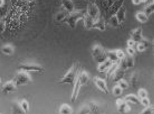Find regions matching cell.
<instances>
[{
  "instance_id": "cell-1",
  "label": "cell",
  "mask_w": 154,
  "mask_h": 114,
  "mask_svg": "<svg viewBox=\"0 0 154 114\" xmlns=\"http://www.w3.org/2000/svg\"><path fill=\"white\" fill-rule=\"evenodd\" d=\"M89 80V75L87 71H81L80 72L74 84V87L70 97L71 103H74L76 101L79 94L81 88L83 86L87 85Z\"/></svg>"
},
{
  "instance_id": "cell-2",
  "label": "cell",
  "mask_w": 154,
  "mask_h": 114,
  "mask_svg": "<svg viewBox=\"0 0 154 114\" xmlns=\"http://www.w3.org/2000/svg\"><path fill=\"white\" fill-rule=\"evenodd\" d=\"M80 69V64L79 62L73 63L67 72L60 79V84L63 85H73L78 75L81 72Z\"/></svg>"
},
{
  "instance_id": "cell-3",
  "label": "cell",
  "mask_w": 154,
  "mask_h": 114,
  "mask_svg": "<svg viewBox=\"0 0 154 114\" xmlns=\"http://www.w3.org/2000/svg\"><path fill=\"white\" fill-rule=\"evenodd\" d=\"M86 12V11L84 10H75L69 13L62 22L68 24L72 29H75L76 27L78 22L80 20H83Z\"/></svg>"
},
{
  "instance_id": "cell-4",
  "label": "cell",
  "mask_w": 154,
  "mask_h": 114,
  "mask_svg": "<svg viewBox=\"0 0 154 114\" xmlns=\"http://www.w3.org/2000/svg\"><path fill=\"white\" fill-rule=\"evenodd\" d=\"M91 55L95 61L99 64L104 62L108 59L107 51L101 45H94L91 49Z\"/></svg>"
},
{
  "instance_id": "cell-5",
  "label": "cell",
  "mask_w": 154,
  "mask_h": 114,
  "mask_svg": "<svg viewBox=\"0 0 154 114\" xmlns=\"http://www.w3.org/2000/svg\"><path fill=\"white\" fill-rule=\"evenodd\" d=\"M14 80L16 85L20 86L29 84L32 81V79L28 72L19 71Z\"/></svg>"
},
{
  "instance_id": "cell-6",
  "label": "cell",
  "mask_w": 154,
  "mask_h": 114,
  "mask_svg": "<svg viewBox=\"0 0 154 114\" xmlns=\"http://www.w3.org/2000/svg\"><path fill=\"white\" fill-rule=\"evenodd\" d=\"M86 14L94 20V22L103 15L98 6L95 2L89 3L88 4Z\"/></svg>"
},
{
  "instance_id": "cell-7",
  "label": "cell",
  "mask_w": 154,
  "mask_h": 114,
  "mask_svg": "<svg viewBox=\"0 0 154 114\" xmlns=\"http://www.w3.org/2000/svg\"><path fill=\"white\" fill-rule=\"evenodd\" d=\"M19 71H23L25 72H42L43 71V69L42 66L37 64H21L18 67Z\"/></svg>"
},
{
  "instance_id": "cell-8",
  "label": "cell",
  "mask_w": 154,
  "mask_h": 114,
  "mask_svg": "<svg viewBox=\"0 0 154 114\" xmlns=\"http://www.w3.org/2000/svg\"><path fill=\"white\" fill-rule=\"evenodd\" d=\"M134 57L126 56L124 58L119 61V66L125 71L128 69L132 68L134 66Z\"/></svg>"
},
{
  "instance_id": "cell-9",
  "label": "cell",
  "mask_w": 154,
  "mask_h": 114,
  "mask_svg": "<svg viewBox=\"0 0 154 114\" xmlns=\"http://www.w3.org/2000/svg\"><path fill=\"white\" fill-rule=\"evenodd\" d=\"M93 82L100 91L106 94H108L109 93V90L105 79L98 76H95L93 78Z\"/></svg>"
},
{
  "instance_id": "cell-10",
  "label": "cell",
  "mask_w": 154,
  "mask_h": 114,
  "mask_svg": "<svg viewBox=\"0 0 154 114\" xmlns=\"http://www.w3.org/2000/svg\"><path fill=\"white\" fill-rule=\"evenodd\" d=\"M130 39L134 40L136 44L147 39L143 35V30L141 27L136 28L132 31L130 33Z\"/></svg>"
},
{
  "instance_id": "cell-11",
  "label": "cell",
  "mask_w": 154,
  "mask_h": 114,
  "mask_svg": "<svg viewBox=\"0 0 154 114\" xmlns=\"http://www.w3.org/2000/svg\"><path fill=\"white\" fill-rule=\"evenodd\" d=\"M117 109L119 112L121 113H126L131 111V107L128 105L127 102L125 99L122 98H118L116 102Z\"/></svg>"
},
{
  "instance_id": "cell-12",
  "label": "cell",
  "mask_w": 154,
  "mask_h": 114,
  "mask_svg": "<svg viewBox=\"0 0 154 114\" xmlns=\"http://www.w3.org/2000/svg\"><path fill=\"white\" fill-rule=\"evenodd\" d=\"M125 71V70L119 66L118 63L117 66L113 70L109 77H111V79L114 83H117L119 80L124 79Z\"/></svg>"
},
{
  "instance_id": "cell-13",
  "label": "cell",
  "mask_w": 154,
  "mask_h": 114,
  "mask_svg": "<svg viewBox=\"0 0 154 114\" xmlns=\"http://www.w3.org/2000/svg\"><path fill=\"white\" fill-rule=\"evenodd\" d=\"M17 89V86L14 80H12L5 82L2 87L1 92L2 94H7L15 92Z\"/></svg>"
},
{
  "instance_id": "cell-14",
  "label": "cell",
  "mask_w": 154,
  "mask_h": 114,
  "mask_svg": "<svg viewBox=\"0 0 154 114\" xmlns=\"http://www.w3.org/2000/svg\"><path fill=\"white\" fill-rule=\"evenodd\" d=\"M126 9L125 5H123L116 13L114 16L116 18L119 24L120 25L125 22L126 19Z\"/></svg>"
},
{
  "instance_id": "cell-15",
  "label": "cell",
  "mask_w": 154,
  "mask_h": 114,
  "mask_svg": "<svg viewBox=\"0 0 154 114\" xmlns=\"http://www.w3.org/2000/svg\"><path fill=\"white\" fill-rule=\"evenodd\" d=\"M116 63V62H115ZM114 62L111 61L108 58L104 62L98 64L97 66V70L100 73H104L106 72L111 67Z\"/></svg>"
},
{
  "instance_id": "cell-16",
  "label": "cell",
  "mask_w": 154,
  "mask_h": 114,
  "mask_svg": "<svg viewBox=\"0 0 154 114\" xmlns=\"http://www.w3.org/2000/svg\"><path fill=\"white\" fill-rule=\"evenodd\" d=\"M106 20L103 15H101L94 22L93 29H98L100 31L105 30L106 28Z\"/></svg>"
},
{
  "instance_id": "cell-17",
  "label": "cell",
  "mask_w": 154,
  "mask_h": 114,
  "mask_svg": "<svg viewBox=\"0 0 154 114\" xmlns=\"http://www.w3.org/2000/svg\"><path fill=\"white\" fill-rule=\"evenodd\" d=\"M60 2L63 9L69 13L75 11V5L72 0H60Z\"/></svg>"
},
{
  "instance_id": "cell-18",
  "label": "cell",
  "mask_w": 154,
  "mask_h": 114,
  "mask_svg": "<svg viewBox=\"0 0 154 114\" xmlns=\"http://www.w3.org/2000/svg\"><path fill=\"white\" fill-rule=\"evenodd\" d=\"M124 99L127 103H130L134 104H141L140 98L138 96L133 94H129L126 96Z\"/></svg>"
},
{
  "instance_id": "cell-19",
  "label": "cell",
  "mask_w": 154,
  "mask_h": 114,
  "mask_svg": "<svg viewBox=\"0 0 154 114\" xmlns=\"http://www.w3.org/2000/svg\"><path fill=\"white\" fill-rule=\"evenodd\" d=\"M149 17L143 11L137 13L135 14V18L139 22L145 23L149 20Z\"/></svg>"
},
{
  "instance_id": "cell-20",
  "label": "cell",
  "mask_w": 154,
  "mask_h": 114,
  "mask_svg": "<svg viewBox=\"0 0 154 114\" xmlns=\"http://www.w3.org/2000/svg\"><path fill=\"white\" fill-rule=\"evenodd\" d=\"M83 23L85 28L88 29H93V25L94 23V20L92 18L90 17L88 14H85V16L83 19Z\"/></svg>"
},
{
  "instance_id": "cell-21",
  "label": "cell",
  "mask_w": 154,
  "mask_h": 114,
  "mask_svg": "<svg viewBox=\"0 0 154 114\" xmlns=\"http://www.w3.org/2000/svg\"><path fill=\"white\" fill-rule=\"evenodd\" d=\"M59 112L60 114H72L73 110L70 105L68 104L64 103L61 105Z\"/></svg>"
},
{
  "instance_id": "cell-22",
  "label": "cell",
  "mask_w": 154,
  "mask_h": 114,
  "mask_svg": "<svg viewBox=\"0 0 154 114\" xmlns=\"http://www.w3.org/2000/svg\"><path fill=\"white\" fill-rule=\"evenodd\" d=\"M149 42L148 40L137 43V50L139 52L145 51L149 47Z\"/></svg>"
},
{
  "instance_id": "cell-23",
  "label": "cell",
  "mask_w": 154,
  "mask_h": 114,
  "mask_svg": "<svg viewBox=\"0 0 154 114\" xmlns=\"http://www.w3.org/2000/svg\"><path fill=\"white\" fill-rule=\"evenodd\" d=\"M2 51L3 54L10 56L14 53V49L11 45H6L2 48Z\"/></svg>"
},
{
  "instance_id": "cell-24",
  "label": "cell",
  "mask_w": 154,
  "mask_h": 114,
  "mask_svg": "<svg viewBox=\"0 0 154 114\" xmlns=\"http://www.w3.org/2000/svg\"><path fill=\"white\" fill-rule=\"evenodd\" d=\"M143 11L148 15L150 16L154 13V2L153 1L152 3L147 5L143 10Z\"/></svg>"
},
{
  "instance_id": "cell-25",
  "label": "cell",
  "mask_w": 154,
  "mask_h": 114,
  "mask_svg": "<svg viewBox=\"0 0 154 114\" xmlns=\"http://www.w3.org/2000/svg\"><path fill=\"white\" fill-rule=\"evenodd\" d=\"M69 13L64 9V11H61L56 14V20L57 21H63Z\"/></svg>"
},
{
  "instance_id": "cell-26",
  "label": "cell",
  "mask_w": 154,
  "mask_h": 114,
  "mask_svg": "<svg viewBox=\"0 0 154 114\" xmlns=\"http://www.w3.org/2000/svg\"><path fill=\"white\" fill-rule=\"evenodd\" d=\"M108 58L109 59L113 61V62H118V59L117 57L116 52V50H115L108 51H107Z\"/></svg>"
},
{
  "instance_id": "cell-27",
  "label": "cell",
  "mask_w": 154,
  "mask_h": 114,
  "mask_svg": "<svg viewBox=\"0 0 154 114\" xmlns=\"http://www.w3.org/2000/svg\"><path fill=\"white\" fill-rule=\"evenodd\" d=\"M13 114H25L21 106L20 103H15L13 106Z\"/></svg>"
},
{
  "instance_id": "cell-28",
  "label": "cell",
  "mask_w": 154,
  "mask_h": 114,
  "mask_svg": "<svg viewBox=\"0 0 154 114\" xmlns=\"http://www.w3.org/2000/svg\"><path fill=\"white\" fill-rule=\"evenodd\" d=\"M88 104L90 109L91 114L97 112L99 110V106L97 103L94 101H91L88 103Z\"/></svg>"
},
{
  "instance_id": "cell-29",
  "label": "cell",
  "mask_w": 154,
  "mask_h": 114,
  "mask_svg": "<svg viewBox=\"0 0 154 114\" xmlns=\"http://www.w3.org/2000/svg\"><path fill=\"white\" fill-rule=\"evenodd\" d=\"M77 114H91V113L88 104H85L80 108Z\"/></svg>"
},
{
  "instance_id": "cell-30",
  "label": "cell",
  "mask_w": 154,
  "mask_h": 114,
  "mask_svg": "<svg viewBox=\"0 0 154 114\" xmlns=\"http://www.w3.org/2000/svg\"><path fill=\"white\" fill-rule=\"evenodd\" d=\"M154 105H150L149 106L146 107L138 114H154Z\"/></svg>"
},
{
  "instance_id": "cell-31",
  "label": "cell",
  "mask_w": 154,
  "mask_h": 114,
  "mask_svg": "<svg viewBox=\"0 0 154 114\" xmlns=\"http://www.w3.org/2000/svg\"><path fill=\"white\" fill-rule=\"evenodd\" d=\"M20 104L22 108L23 111L25 113H27L29 109V103L26 100H23L20 102Z\"/></svg>"
},
{
  "instance_id": "cell-32",
  "label": "cell",
  "mask_w": 154,
  "mask_h": 114,
  "mask_svg": "<svg viewBox=\"0 0 154 114\" xmlns=\"http://www.w3.org/2000/svg\"><path fill=\"white\" fill-rule=\"evenodd\" d=\"M123 90L118 85L115 86L112 89V93L115 96H119L123 93Z\"/></svg>"
},
{
  "instance_id": "cell-33",
  "label": "cell",
  "mask_w": 154,
  "mask_h": 114,
  "mask_svg": "<svg viewBox=\"0 0 154 114\" xmlns=\"http://www.w3.org/2000/svg\"><path fill=\"white\" fill-rule=\"evenodd\" d=\"M116 84L117 85H118L123 90L127 89L128 87H129V85H128V83L124 79L119 80Z\"/></svg>"
},
{
  "instance_id": "cell-34",
  "label": "cell",
  "mask_w": 154,
  "mask_h": 114,
  "mask_svg": "<svg viewBox=\"0 0 154 114\" xmlns=\"http://www.w3.org/2000/svg\"><path fill=\"white\" fill-rule=\"evenodd\" d=\"M137 82H138V79H137V74L134 73L130 78V84L133 87L135 88V87L137 85Z\"/></svg>"
},
{
  "instance_id": "cell-35",
  "label": "cell",
  "mask_w": 154,
  "mask_h": 114,
  "mask_svg": "<svg viewBox=\"0 0 154 114\" xmlns=\"http://www.w3.org/2000/svg\"><path fill=\"white\" fill-rule=\"evenodd\" d=\"M137 94H138V97L140 99L148 97V93H147V91L144 88L139 89L137 92Z\"/></svg>"
},
{
  "instance_id": "cell-36",
  "label": "cell",
  "mask_w": 154,
  "mask_h": 114,
  "mask_svg": "<svg viewBox=\"0 0 154 114\" xmlns=\"http://www.w3.org/2000/svg\"><path fill=\"white\" fill-rule=\"evenodd\" d=\"M140 103L145 107H147L151 105L150 100L148 97L140 99Z\"/></svg>"
},
{
  "instance_id": "cell-37",
  "label": "cell",
  "mask_w": 154,
  "mask_h": 114,
  "mask_svg": "<svg viewBox=\"0 0 154 114\" xmlns=\"http://www.w3.org/2000/svg\"><path fill=\"white\" fill-rule=\"evenodd\" d=\"M116 52L117 57L119 61L125 58V56H126L125 52L122 50H116Z\"/></svg>"
},
{
  "instance_id": "cell-38",
  "label": "cell",
  "mask_w": 154,
  "mask_h": 114,
  "mask_svg": "<svg viewBox=\"0 0 154 114\" xmlns=\"http://www.w3.org/2000/svg\"><path fill=\"white\" fill-rule=\"evenodd\" d=\"M126 51L128 54V56L134 57L136 54V51L134 48L128 47L126 48Z\"/></svg>"
},
{
  "instance_id": "cell-39",
  "label": "cell",
  "mask_w": 154,
  "mask_h": 114,
  "mask_svg": "<svg viewBox=\"0 0 154 114\" xmlns=\"http://www.w3.org/2000/svg\"><path fill=\"white\" fill-rule=\"evenodd\" d=\"M127 43L128 47H131V48H134V47L136 45V43L131 39L127 41Z\"/></svg>"
},
{
  "instance_id": "cell-40",
  "label": "cell",
  "mask_w": 154,
  "mask_h": 114,
  "mask_svg": "<svg viewBox=\"0 0 154 114\" xmlns=\"http://www.w3.org/2000/svg\"><path fill=\"white\" fill-rule=\"evenodd\" d=\"M132 3L135 5H138L142 3L141 0H132Z\"/></svg>"
},
{
  "instance_id": "cell-41",
  "label": "cell",
  "mask_w": 154,
  "mask_h": 114,
  "mask_svg": "<svg viewBox=\"0 0 154 114\" xmlns=\"http://www.w3.org/2000/svg\"><path fill=\"white\" fill-rule=\"evenodd\" d=\"M4 4V0H0V7L3 6Z\"/></svg>"
},
{
  "instance_id": "cell-42",
  "label": "cell",
  "mask_w": 154,
  "mask_h": 114,
  "mask_svg": "<svg viewBox=\"0 0 154 114\" xmlns=\"http://www.w3.org/2000/svg\"><path fill=\"white\" fill-rule=\"evenodd\" d=\"M148 0H141V2L142 3H143V2H147V1H148Z\"/></svg>"
},
{
  "instance_id": "cell-43",
  "label": "cell",
  "mask_w": 154,
  "mask_h": 114,
  "mask_svg": "<svg viewBox=\"0 0 154 114\" xmlns=\"http://www.w3.org/2000/svg\"><path fill=\"white\" fill-rule=\"evenodd\" d=\"M84 1H88V0H84Z\"/></svg>"
},
{
  "instance_id": "cell-44",
  "label": "cell",
  "mask_w": 154,
  "mask_h": 114,
  "mask_svg": "<svg viewBox=\"0 0 154 114\" xmlns=\"http://www.w3.org/2000/svg\"><path fill=\"white\" fill-rule=\"evenodd\" d=\"M0 83H1V79H0Z\"/></svg>"
},
{
  "instance_id": "cell-45",
  "label": "cell",
  "mask_w": 154,
  "mask_h": 114,
  "mask_svg": "<svg viewBox=\"0 0 154 114\" xmlns=\"http://www.w3.org/2000/svg\"><path fill=\"white\" fill-rule=\"evenodd\" d=\"M153 43H154V41H153Z\"/></svg>"
},
{
  "instance_id": "cell-46",
  "label": "cell",
  "mask_w": 154,
  "mask_h": 114,
  "mask_svg": "<svg viewBox=\"0 0 154 114\" xmlns=\"http://www.w3.org/2000/svg\"><path fill=\"white\" fill-rule=\"evenodd\" d=\"M153 2H154V0H153Z\"/></svg>"
},
{
  "instance_id": "cell-47",
  "label": "cell",
  "mask_w": 154,
  "mask_h": 114,
  "mask_svg": "<svg viewBox=\"0 0 154 114\" xmlns=\"http://www.w3.org/2000/svg\"><path fill=\"white\" fill-rule=\"evenodd\" d=\"M0 114H1V113H0Z\"/></svg>"
}]
</instances>
